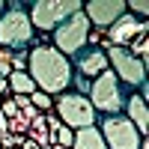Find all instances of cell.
I'll use <instances>...</instances> for the list:
<instances>
[{
  "instance_id": "1",
  "label": "cell",
  "mask_w": 149,
  "mask_h": 149,
  "mask_svg": "<svg viewBox=\"0 0 149 149\" xmlns=\"http://www.w3.org/2000/svg\"><path fill=\"white\" fill-rule=\"evenodd\" d=\"M27 74L33 78L36 90H42L48 95H63L69 93V86L74 81L72 60L63 57L54 45H30L27 51Z\"/></svg>"
},
{
  "instance_id": "2",
  "label": "cell",
  "mask_w": 149,
  "mask_h": 149,
  "mask_svg": "<svg viewBox=\"0 0 149 149\" xmlns=\"http://www.w3.org/2000/svg\"><path fill=\"white\" fill-rule=\"evenodd\" d=\"M27 6L21 0H12L6 3V12L0 15V48H9V51H21V48H30L36 39V30L27 18Z\"/></svg>"
},
{
  "instance_id": "3",
  "label": "cell",
  "mask_w": 149,
  "mask_h": 149,
  "mask_svg": "<svg viewBox=\"0 0 149 149\" xmlns=\"http://www.w3.org/2000/svg\"><path fill=\"white\" fill-rule=\"evenodd\" d=\"M86 98H90V104L98 116H116L122 113V107H125V98H128V90L116 81L113 72H102L95 81H90V93H86Z\"/></svg>"
},
{
  "instance_id": "4",
  "label": "cell",
  "mask_w": 149,
  "mask_h": 149,
  "mask_svg": "<svg viewBox=\"0 0 149 149\" xmlns=\"http://www.w3.org/2000/svg\"><path fill=\"white\" fill-rule=\"evenodd\" d=\"M81 12V0H33L27 6V18L36 33L51 36L69 15Z\"/></svg>"
},
{
  "instance_id": "5",
  "label": "cell",
  "mask_w": 149,
  "mask_h": 149,
  "mask_svg": "<svg viewBox=\"0 0 149 149\" xmlns=\"http://www.w3.org/2000/svg\"><path fill=\"white\" fill-rule=\"evenodd\" d=\"M54 113H57V119L63 122L66 128H72V131L86 128V125H95V122H98V113L93 110L90 98L81 95V93H72V90L54 98Z\"/></svg>"
},
{
  "instance_id": "6",
  "label": "cell",
  "mask_w": 149,
  "mask_h": 149,
  "mask_svg": "<svg viewBox=\"0 0 149 149\" xmlns=\"http://www.w3.org/2000/svg\"><path fill=\"white\" fill-rule=\"evenodd\" d=\"M104 54H107L110 72L116 74V81L125 86L128 93L140 90V86L146 84V63H143V60H137V57H131L128 48H113V45H107Z\"/></svg>"
},
{
  "instance_id": "7",
  "label": "cell",
  "mask_w": 149,
  "mask_h": 149,
  "mask_svg": "<svg viewBox=\"0 0 149 149\" xmlns=\"http://www.w3.org/2000/svg\"><path fill=\"white\" fill-rule=\"evenodd\" d=\"M86 36H90V21H86L84 12H74V15H69V18L51 33V45H54L63 57L72 60L78 51L86 48Z\"/></svg>"
},
{
  "instance_id": "8",
  "label": "cell",
  "mask_w": 149,
  "mask_h": 149,
  "mask_svg": "<svg viewBox=\"0 0 149 149\" xmlns=\"http://www.w3.org/2000/svg\"><path fill=\"white\" fill-rule=\"evenodd\" d=\"M98 131H102V140L107 149H137L143 134L131 125V122L116 113V116H98Z\"/></svg>"
},
{
  "instance_id": "9",
  "label": "cell",
  "mask_w": 149,
  "mask_h": 149,
  "mask_svg": "<svg viewBox=\"0 0 149 149\" xmlns=\"http://www.w3.org/2000/svg\"><path fill=\"white\" fill-rule=\"evenodd\" d=\"M81 12L86 15L90 27L107 30L125 15V0H90V3H81Z\"/></svg>"
},
{
  "instance_id": "10",
  "label": "cell",
  "mask_w": 149,
  "mask_h": 149,
  "mask_svg": "<svg viewBox=\"0 0 149 149\" xmlns=\"http://www.w3.org/2000/svg\"><path fill=\"white\" fill-rule=\"evenodd\" d=\"M107 69H110V63H107V54L102 48H84V51H78L72 57V72L81 81H95Z\"/></svg>"
},
{
  "instance_id": "11",
  "label": "cell",
  "mask_w": 149,
  "mask_h": 149,
  "mask_svg": "<svg viewBox=\"0 0 149 149\" xmlns=\"http://www.w3.org/2000/svg\"><path fill=\"white\" fill-rule=\"evenodd\" d=\"M140 33H149V21H137L134 15H128V12H125L116 24H110V27L104 30L107 42L113 45V48H128Z\"/></svg>"
},
{
  "instance_id": "12",
  "label": "cell",
  "mask_w": 149,
  "mask_h": 149,
  "mask_svg": "<svg viewBox=\"0 0 149 149\" xmlns=\"http://www.w3.org/2000/svg\"><path fill=\"white\" fill-rule=\"evenodd\" d=\"M122 116H125L131 125L146 137V128H149V107H146V98H143L140 93H128L125 107H122Z\"/></svg>"
},
{
  "instance_id": "13",
  "label": "cell",
  "mask_w": 149,
  "mask_h": 149,
  "mask_svg": "<svg viewBox=\"0 0 149 149\" xmlns=\"http://www.w3.org/2000/svg\"><path fill=\"white\" fill-rule=\"evenodd\" d=\"M72 149H107V146H104V140H102L98 125H86V128H78V131H74Z\"/></svg>"
},
{
  "instance_id": "14",
  "label": "cell",
  "mask_w": 149,
  "mask_h": 149,
  "mask_svg": "<svg viewBox=\"0 0 149 149\" xmlns=\"http://www.w3.org/2000/svg\"><path fill=\"white\" fill-rule=\"evenodd\" d=\"M6 86H9V93L12 95H30L36 90V84L27 72H12L9 78H6Z\"/></svg>"
},
{
  "instance_id": "15",
  "label": "cell",
  "mask_w": 149,
  "mask_h": 149,
  "mask_svg": "<svg viewBox=\"0 0 149 149\" xmlns=\"http://www.w3.org/2000/svg\"><path fill=\"white\" fill-rule=\"evenodd\" d=\"M27 98H30V104L36 107V113H48V110H54V95H48L42 90H33Z\"/></svg>"
},
{
  "instance_id": "16",
  "label": "cell",
  "mask_w": 149,
  "mask_h": 149,
  "mask_svg": "<svg viewBox=\"0 0 149 149\" xmlns=\"http://www.w3.org/2000/svg\"><path fill=\"white\" fill-rule=\"evenodd\" d=\"M72 140H74V131L66 128V125H60L54 131V146H63V149H72Z\"/></svg>"
},
{
  "instance_id": "17",
  "label": "cell",
  "mask_w": 149,
  "mask_h": 149,
  "mask_svg": "<svg viewBox=\"0 0 149 149\" xmlns=\"http://www.w3.org/2000/svg\"><path fill=\"white\" fill-rule=\"evenodd\" d=\"M12 74V51L9 48H0V84Z\"/></svg>"
},
{
  "instance_id": "18",
  "label": "cell",
  "mask_w": 149,
  "mask_h": 149,
  "mask_svg": "<svg viewBox=\"0 0 149 149\" xmlns=\"http://www.w3.org/2000/svg\"><path fill=\"white\" fill-rule=\"evenodd\" d=\"M128 54H131V57H137V60H143V63H146V33H140L137 39H134V42L128 45Z\"/></svg>"
},
{
  "instance_id": "19",
  "label": "cell",
  "mask_w": 149,
  "mask_h": 149,
  "mask_svg": "<svg viewBox=\"0 0 149 149\" xmlns=\"http://www.w3.org/2000/svg\"><path fill=\"white\" fill-rule=\"evenodd\" d=\"M3 12H6V0H0V15H3Z\"/></svg>"
}]
</instances>
